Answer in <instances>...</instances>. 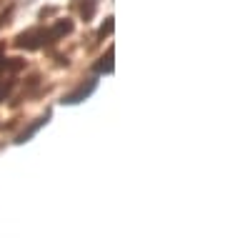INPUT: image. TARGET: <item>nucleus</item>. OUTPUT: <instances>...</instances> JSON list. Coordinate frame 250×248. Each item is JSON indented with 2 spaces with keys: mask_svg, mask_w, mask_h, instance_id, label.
Listing matches in <instances>:
<instances>
[{
  "mask_svg": "<svg viewBox=\"0 0 250 248\" xmlns=\"http://www.w3.org/2000/svg\"><path fill=\"white\" fill-rule=\"evenodd\" d=\"M43 43H50V38H48V30H25V33H20L18 40H15V45L18 48H25V50H35L40 48Z\"/></svg>",
  "mask_w": 250,
  "mask_h": 248,
  "instance_id": "obj_1",
  "label": "nucleus"
},
{
  "mask_svg": "<svg viewBox=\"0 0 250 248\" xmlns=\"http://www.w3.org/2000/svg\"><path fill=\"white\" fill-rule=\"evenodd\" d=\"M93 90H95V80L80 83V86H78L73 93H68L65 98H62V103H68V106H73V103H80V100H85V98H88Z\"/></svg>",
  "mask_w": 250,
  "mask_h": 248,
  "instance_id": "obj_2",
  "label": "nucleus"
},
{
  "mask_svg": "<svg viewBox=\"0 0 250 248\" xmlns=\"http://www.w3.org/2000/svg\"><path fill=\"white\" fill-rule=\"evenodd\" d=\"M68 33H73V23H70V20H58L55 28L48 30V38H50V43H53V40H58V38H62V35H68Z\"/></svg>",
  "mask_w": 250,
  "mask_h": 248,
  "instance_id": "obj_3",
  "label": "nucleus"
},
{
  "mask_svg": "<svg viewBox=\"0 0 250 248\" xmlns=\"http://www.w3.org/2000/svg\"><path fill=\"white\" fill-rule=\"evenodd\" d=\"M45 123H48V113H45L43 118H38V120L33 123V126H28L23 133H20V135H18V143H25V140H28V138H30V135H33V133H35L40 126H45Z\"/></svg>",
  "mask_w": 250,
  "mask_h": 248,
  "instance_id": "obj_4",
  "label": "nucleus"
},
{
  "mask_svg": "<svg viewBox=\"0 0 250 248\" xmlns=\"http://www.w3.org/2000/svg\"><path fill=\"white\" fill-rule=\"evenodd\" d=\"M95 68H98V73H113V48H108V53L98 60Z\"/></svg>",
  "mask_w": 250,
  "mask_h": 248,
  "instance_id": "obj_5",
  "label": "nucleus"
},
{
  "mask_svg": "<svg viewBox=\"0 0 250 248\" xmlns=\"http://www.w3.org/2000/svg\"><path fill=\"white\" fill-rule=\"evenodd\" d=\"M110 30H113V18H108L105 23H103V28H100V38H105Z\"/></svg>",
  "mask_w": 250,
  "mask_h": 248,
  "instance_id": "obj_6",
  "label": "nucleus"
}]
</instances>
